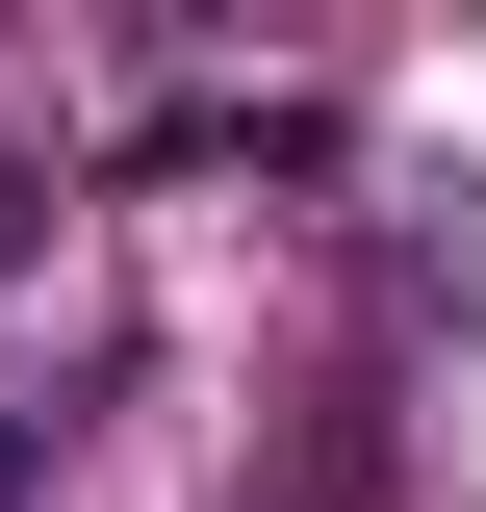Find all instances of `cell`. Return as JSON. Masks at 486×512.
Listing matches in <instances>:
<instances>
[{"mask_svg": "<svg viewBox=\"0 0 486 512\" xmlns=\"http://www.w3.org/2000/svg\"><path fill=\"white\" fill-rule=\"evenodd\" d=\"M384 333H486V180H384Z\"/></svg>", "mask_w": 486, "mask_h": 512, "instance_id": "1", "label": "cell"}, {"mask_svg": "<svg viewBox=\"0 0 486 512\" xmlns=\"http://www.w3.org/2000/svg\"><path fill=\"white\" fill-rule=\"evenodd\" d=\"M52 436H77L52 384H0V512H52Z\"/></svg>", "mask_w": 486, "mask_h": 512, "instance_id": "2", "label": "cell"}, {"mask_svg": "<svg viewBox=\"0 0 486 512\" xmlns=\"http://www.w3.org/2000/svg\"><path fill=\"white\" fill-rule=\"evenodd\" d=\"M26 231H52V154H0V282H26Z\"/></svg>", "mask_w": 486, "mask_h": 512, "instance_id": "3", "label": "cell"}]
</instances>
